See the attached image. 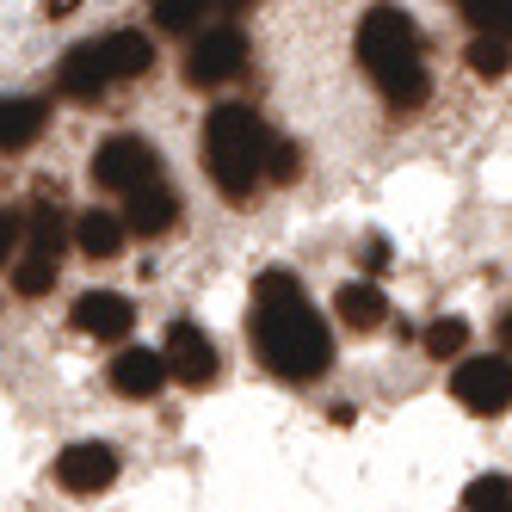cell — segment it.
Wrapping results in <instances>:
<instances>
[{
	"mask_svg": "<svg viewBox=\"0 0 512 512\" xmlns=\"http://www.w3.org/2000/svg\"><path fill=\"white\" fill-rule=\"evenodd\" d=\"M253 352L266 358V371L284 383H315L334 364V334H327L321 309L297 272H260L253 278Z\"/></svg>",
	"mask_w": 512,
	"mask_h": 512,
	"instance_id": "cell-1",
	"label": "cell"
},
{
	"mask_svg": "<svg viewBox=\"0 0 512 512\" xmlns=\"http://www.w3.org/2000/svg\"><path fill=\"white\" fill-rule=\"evenodd\" d=\"M358 62L364 75L377 81V93L395 105V112H414L432 93V75H426V56H420V31L408 13L395 7H371L358 19Z\"/></svg>",
	"mask_w": 512,
	"mask_h": 512,
	"instance_id": "cell-2",
	"label": "cell"
},
{
	"mask_svg": "<svg viewBox=\"0 0 512 512\" xmlns=\"http://www.w3.org/2000/svg\"><path fill=\"white\" fill-rule=\"evenodd\" d=\"M266 161H272V130L260 112L247 105H216L204 118V167L216 179V192L229 204H247L266 186Z\"/></svg>",
	"mask_w": 512,
	"mask_h": 512,
	"instance_id": "cell-3",
	"label": "cell"
},
{
	"mask_svg": "<svg viewBox=\"0 0 512 512\" xmlns=\"http://www.w3.org/2000/svg\"><path fill=\"white\" fill-rule=\"evenodd\" d=\"M149 62H155V44L142 38V31H105V38L75 44V50L62 56L56 93L62 99H99V93H112L118 81L149 75Z\"/></svg>",
	"mask_w": 512,
	"mask_h": 512,
	"instance_id": "cell-4",
	"label": "cell"
},
{
	"mask_svg": "<svg viewBox=\"0 0 512 512\" xmlns=\"http://www.w3.org/2000/svg\"><path fill=\"white\" fill-rule=\"evenodd\" d=\"M62 247H68V223H62V204L38 198L25 216V241H19V260H13V290L19 297H44L62 272Z\"/></svg>",
	"mask_w": 512,
	"mask_h": 512,
	"instance_id": "cell-5",
	"label": "cell"
},
{
	"mask_svg": "<svg viewBox=\"0 0 512 512\" xmlns=\"http://www.w3.org/2000/svg\"><path fill=\"white\" fill-rule=\"evenodd\" d=\"M155 179H161V161H155V149L142 136H112V142H99V149H93V186L99 192L130 198L142 186H155Z\"/></svg>",
	"mask_w": 512,
	"mask_h": 512,
	"instance_id": "cell-6",
	"label": "cell"
},
{
	"mask_svg": "<svg viewBox=\"0 0 512 512\" xmlns=\"http://www.w3.org/2000/svg\"><path fill=\"white\" fill-rule=\"evenodd\" d=\"M247 68V38L235 25H210V31H198L192 38V50H186V81L192 87H223V81H235Z\"/></svg>",
	"mask_w": 512,
	"mask_h": 512,
	"instance_id": "cell-7",
	"label": "cell"
},
{
	"mask_svg": "<svg viewBox=\"0 0 512 512\" xmlns=\"http://www.w3.org/2000/svg\"><path fill=\"white\" fill-rule=\"evenodd\" d=\"M451 395L469 414H506L512 408V358H463L451 371Z\"/></svg>",
	"mask_w": 512,
	"mask_h": 512,
	"instance_id": "cell-8",
	"label": "cell"
},
{
	"mask_svg": "<svg viewBox=\"0 0 512 512\" xmlns=\"http://www.w3.org/2000/svg\"><path fill=\"white\" fill-rule=\"evenodd\" d=\"M161 358H167V377H179L186 389H204V383H216V340L204 334L198 321H173V327H167V346H161Z\"/></svg>",
	"mask_w": 512,
	"mask_h": 512,
	"instance_id": "cell-9",
	"label": "cell"
},
{
	"mask_svg": "<svg viewBox=\"0 0 512 512\" xmlns=\"http://www.w3.org/2000/svg\"><path fill=\"white\" fill-rule=\"evenodd\" d=\"M118 482V451L112 445H68L56 457V488L68 494H99Z\"/></svg>",
	"mask_w": 512,
	"mask_h": 512,
	"instance_id": "cell-10",
	"label": "cell"
},
{
	"mask_svg": "<svg viewBox=\"0 0 512 512\" xmlns=\"http://www.w3.org/2000/svg\"><path fill=\"white\" fill-rule=\"evenodd\" d=\"M75 327L87 340H130L136 309H130V297H118V290H87L75 303Z\"/></svg>",
	"mask_w": 512,
	"mask_h": 512,
	"instance_id": "cell-11",
	"label": "cell"
},
{
	"mask_svg": "<svg viewBox=\"0 0 512 512\" xmlns=\"http://www.w3.org/2000/svg\"><path fill=\"white\" fill-rule=\"evenodd\" d=\"M173 223H179V198H173L167 179L124 198V235H167Z\"/></svg>",
	"mask_w": 512,
	"mask_h": 512,
	"instance_id": "cell-12",
	"label": "cell"
},
{
	"mask_svg": "<svg viewBox=\"0 0 512 512\" xmlns=\"http://www.w3.org/2000/svg\"><path fill=\"white\" fill-rule=\"evenodd\" d=\"M50 124V105L44 99H25V93H0V155H19L44 136Z\"/></svg>",
	"mask_w": 512,
	"mask_h": 512,
	"instance_id": "cell-13",
	"label": "cell"
},
{
	"mask_svg": "<svg viewBox=\"0 0 512 512\" xmlns=\"http://www.w3.org/2000/svg\"><path fill=\"white\" fill-rule=\"evenodd\" d=\"M161 383H167V358H161V352H149V346H124V352L112 358V389H118V395L149 401Z\"/></svg>",
	"mask_w": 512,
	"mask_h": 512,
	"instance_id": "cell-14",
	"label": "cell"
},
{
	"mask_svg": "<svg viewBox=\"0 0 512 512\" xmlns=\"http://www.w3.org/2000/svg\"><path fill=\"white\" fill-rule=\"evenodd\" d=\"M334 315L352 327V334H377L383 315H389V303H383L377 284H340L334 290Z\"/></svg>",
	"mask_w": 512,
	"mask_h": 512,
	"instance_id": "cell-15",
	"label": "cell"
},
{
	"mask_svg": "<svg viewBox=\"0 0 512 512\" xmlns=\"http://www.w3.org/2000/svg\"><path fill=\"white\" fill-rule=\"evenodd\" d=\"M75 247L87 253V260H118L124 247V216L118 210H87L75 223Z\"/></svg>",
	"mask_w": 512,
	"mask_h": 512,
	"instance_id": "cell-16",
	"label": "cell"
},
{
	"mask_svg": "<svg viewBox=\"0 0 512 512\" xmlns=\"http://www.w3.org/2000/svg\"><path fill=\"white\" fill-rule=\"evenodd\" d=\"M457 13L475 25V38L512 50V0H457Z\"/></svg>",
	"mask_w": 512,
	"mask_h": 512,
	"instance_id": "cell-17",
	"label": "cell"
},
{
	"mask_svg": "<svg viewBox=\"0 0 512 512\" xmlns=\"http://www.w3.org/2000/svg\"><path fill=\"white\" fill-rule=\"evenodd\" d=\"M463 512H512V482L506 475H475L463 488Z\"/></svg>",
	"mask_w": 512,
	"mask_h": 512,
	"instance_id": "cell-18",
	"label": "cell"
},
{
	"mask_svg": "<svg viewBox=\"0 0 512 512\" xmlns=\"http://www.w3.org/2000/svg\"><path fill=\"white\" fill-rule=\"evenodd\" d=\"M463 346H469V321L438 315V321L426 327V352H432V358H463Z\"/></svg>",
	"mask_w": 512,
	"mask_h": 512,
	"instance_id": "cell-19",
	"label": "cell"
},
{
	"mask_svg": "<svg viewBox=\"0 0 512 512\" xmlns=\"http://www.w3.org/2000/svg\"><path fill=\"white\" fill-rule=\"evenodd\" d=\"M469 68H475L482 81H500L506 68H512V50H506V44H488V38H475V44H469Z\"/></svg>",
	"mask_w": 512,
	"mask_h": 512,
	"instance_id": "cell-20",
	"label": "cell"
},
{
	"mask_svg": "<svg viewBox=\"0 0 512 512\" xmlns=\"http://www.w3.org/2000/svg\"><path fill=\"white\" fill-rule=\"evenodd\" d=\"M149 13H155V25H161V31H192L204 7H198V0H155Z\"/></svg>",
	"mask_w": 512,
	"mask_h": 512,
	"instance_id": "cell-21",
	"label": "cell"
},
{
	"mask_svg": "<svg viewBox=\"0 0 512 512\" xmlns=\"http://www.w3.org/2000/svg\"><path fill=\"white\" fill-rule=\"evenodd\" d=\"M297 173H303V149H297V142H284V136H272V161H266V179L290 186Z\"/></svg>",
	"mask_w": 512,
	"mask_h": 512,
	"instance_id": "cell-22",
	"label": "cell"
},
{
	"mask_svg": "<svg viewBox=\"0 0 512 512\" xmlns=\"http://www.w3.org/2000/svg\"><path fill=\"white\" fill-rule=\"evenodd\" d=\"M19 241H25V216L19 210H0V266L19 260Z\"/></svg>",
	"mask_w": 512,
	"mask_h": 512,
	"instance_id": "cell-23",
	"label": "cell"
},
{
	"mask_svg": "<svg viewBox=\"0 0 512 512\" xmlns=\"http://www.w3.org/2000/svg\"><path fill=\"white\" fill-rule=\"evenodd\" d=\"M500 346H506V352H512V309H506V315H500Z\"/></svg>",
	"mask_w": 512,
	"mask_h": 512,
	"instance_id": "cell-24",
	"label": "cell"
}]
</instances>
